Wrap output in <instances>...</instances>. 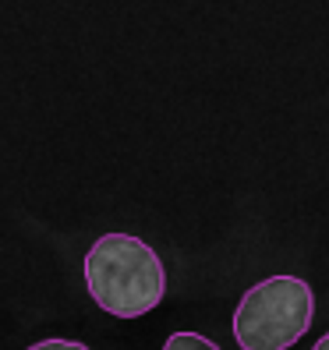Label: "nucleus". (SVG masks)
Masks as SVG:
<instances>
[{"mask_svg":"<svg viewBox=\"0 0 329 350\" xmlns=\"http://www.w3.org/2000/svg\"><path fill=\"white\" fill-rule=\"evenodd\" d=\"M85 286L114 319H142L167 294V269L142 237L103 234L85 255Z\"/></svg>","mask_w":329,"mask_h":350,"instance_id":"f257e3e1","label":"nucleus"},{"mask_svg":"<svg viewBox=\"0 0 329 350\" xmlns=\"http://www.w3.org/2000/svg\"><path fill=\"white\" fill-rule=\"evenodd\" d=\"M315 319V294L301 276H269L241 297L234 340L241 350H291Z\"/></svg>","mask_w":329,"mask_h":350,"instance_id":"f03ea898","label":"nucleus"},{"mask_svg":"<svg viewBox=\"0 0 329 350\" xmlns=\"http://www.w3.org/2000/svg\"><path fill=\"white\" fill-rule=\"evenodd\" d=\"M163 350H220L213 340H205L202 333H170Z\"/></svg>","mask_w":329,"mask_h":350,"instance_id":"7ed1b4c3","label":"nucleus"},{"mask_svg":"<svg viewBox=\"0 0 329 350\" xmlns=\"http://www.w3.org/2000/svg\"><path fill=\"white\" fill-rule=\"evenodd\" d=\"M29 350H89V347L78 343V340H39Z\"/></svg>","mask_w":329,"mask_h":350,"instance_id":"20e7f679","label":"nucleus"},{"mask_svg":"<svg viewBox=\"0 0 329 350\" xmlns=\"http://www.w3.org/2000/svg\"><path fill=\"white\" fill-rule=\"evenodd\" d=\"M312 350H329V333H326V336H319V343H315Z\"/></svg>","mask_w":329,"mask_h":350,"instance_id":"39448f33","label":"nucleus"}]
</instances>
